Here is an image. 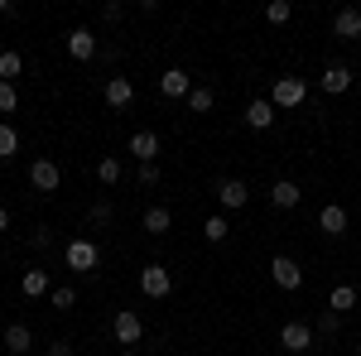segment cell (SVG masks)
<instances>
[{
  "instance_id": "cell-1",
  "label": "cell",
  "mask_w": 361,
  "mask_h": 356,
  "mask_svg": "<svg viewBox=\"0 0 361 356\" xmlns=\"http://www.w3.org/2000/svg\"><path fill=\"white\" fill-rule=\"evenodd\" d=\"M63 265H68L73 274H97L102 250H97V241H92V236H73V241L63 246Z\"/></svg>"
},
{
  "instance_id": "cell-2",
  "label": "cell",
  "mask_w": 361,
  "mask_h": 356,
  "mask_svg": "<svg viewBox=\"0 0 361 356\" xmlns=\"http://www.w3.org/2000/svg\"><path fill=\"white\" fill-rule=\"evenodd\" d=\"M308 102V82L304 78H275V87H270V106L275 111H294V106H304Z\"/></svg>"
},
{
  "instance_id": "cell-3",
  "label": "cell",
  "mask_w": 361,
  "mask_h": 356,
  "mask_svg": "<svg viewBox=\"0 0 361 356\" xmlns=\"http://www.w3.org/2000/svg\"><path fill=\"white\" fill-rule=\"evenodd\" d=\"M140 289H145V299H169V289H173V274H169V265L149 260V265L140 270Z\"/></svg>"
},
{
  "instance_id": "cell-4",
  "label": "cell",
  "mask_w": 361,
  "mask_h": 356,
  "mask_svg": "<svg viewBox=\"0 0 361 356\" xmlns=\"http://www.w3.org/2000/svg\"><path fill=\"white\" fill-rule=\"evenodd\" d=\"M111 332H116V342H121V347L130 352L140 337H145V323H140V313H135V308H121V313L111 318Z\"/></svg>"
},
{
  "instance_id": "cell-5",
  "label": "cell",
  "mask_w": 361,
  "mask_h": 356,
  "mask_svg": "<svg viewBox=\"0 0 361 356\" xmlns=\"http://www.w3.org/2000/svg\"><path fill=\"white\" fill-rule=\"evenodd\" d=\"M270 279H275L284 294L304 289V270H299V260H289V255H275V260H270Z\"/></svg>"
},
{
  "instance_id": "cell-6",
  "label": "cell",
  "mask_w": 361,
  "mask_h": 356,
  "mask_svg": "<svg viewBox=\"0 0 361 356\" xmlns=\"http://www.w3.org/2000/svg\"><path fill=\"white\" fill-rule=\"evenodd\" d=\"M279 347L289 356L313 352V328H308V323H284V328H279Z\"/></svg>"
},
{
  "instance_id": "cell-7",
  "label": "cell",
  "mask_w": 361,
  "mask_h": 356,
  "mask_svg": "<svg viewBox=\"0 0 361 356\" xmlns=\"http://www.w3.org/2000/svg\"><path fill=\"white\" fill-rule=\"evenodd\" d=\"M29 183H34V192H58L63 168H58L54 159H34V164H29Z\"/></svg>"
},
{
  "instance_id": "cell-8",
  "label": "cell",
  "mask_w": 361,
  "mask_h": 356,
  "mask_svg": "<svg viewBox=\"0 0 361 356\" xmlns=\"http://www.w3.org/2000/svg\"><path fill=\"white\" fill-rule=\"evenodd\" d=\"M188 92H193V78H188L183 68H164V73H159V97H169V102L183 97V102H188Z\"/></svg>"
},
{
  "instance_id": "cell-9",
  "label": "cell",
  "mask_w": 361,
  "mask_h": 356,
  "mask_svg": "<svg viewBox=\"0 0 361 356\" xmlns=\"http://www.w3.org/2000/svg\"><path fill=\"white\" fill-rule=\"evenodd\" d=\"M217 202H222L226 212H241V207L250 202V188L241 183V178H222V183H217Z\"/></svg>"
},
{
  "instance_id": "cell-10",
  "label": "cell",
  "mask_w": 361,
  "mask_h": 356,
  "mask_svg": "<svg viewBox=\"0 0 361 356\" xmlns=\"http://www.w3.org/2000/svg\"><path fill=\"white\" fill-rule=\"evenodd\" d=\"M130 159L154 164V159H159V135H154V130H135V135H130Z\"/></svg>"
},
{
  "instance_id": "cell-11",
  "label": "cell",
  "mask_w": 361,
  "mask_h": 356,
  "mask_svg": "<svg viewBox=\"0 0 361 356\" xmlns=\"http://www.w3.org/2000/svg\"><path fill=\"white\" fill-rule=\"evenodd\" d=\"M323 92H328V97L352 92V68H347V63H328V68H323Z\"/></svg>"
},
{
  "instance_id": "cell-12",
  "label": "cell",
  "mask_w": 361,
  "mask_h": 356,
  "mask_svg": "<svg viewBox=\"0 0 361 356\" xmlns=\"http://www.w3.org/2000/svg\"><path fill=\"white\" fill-rule=\"evenodd\" d=\"M333 34L337 39H361V10L357 5H342L333 15Z\"/></svg>"
},
{
  "instance_id": "cell-13",
  "label": "cell",
  "mask_w": 361,
  "mask_h": 356,
  "mask_svg": "<svg viewBox=\"0 0 361 356\" xmlns=\"http://www.w3.org/2000/svg\"><path fill=\"white\" fill-rule=\"evenodd\" d=\"M318 231H323V236H347V207L328 202V207L318 212Z\"/></svg>"
},
{
  "instance_id": "cell-14",
  "label": "cell",
  "mask_w": 361,
  "mask_h": 356,
  "mask_svg": "<svg viewBox=\"0 0 361 356\" xmlns=\"http://www.w3.org/2000/svg\"><path fill=\"white\" fill-rule=\"evenodd\" d=\"M130 102H135V82L130 78H106V106L126 111Z\"/></svg>"
},
{
  "instance_id": "cell-15",
  "label": "cell",
  "mask_w": 361,
  "mask_h": 356,
  "mask_svg": "<svg viewBox=\"0 0 361 356\" xmlns=\"http://www.w3.org/2000/svg\"><path fill=\"white\" fill-rule=\"evenodd\" d=\"M246 125L250 130H270L275 125V106H270V97H255L246 106Z\"/></svg>"
},
{
  "instance_id": "cell-16",
  "label": "cell",
  "mask_w": 361,
  "mask_h": 356,
  "mask_svg": "<svg viewBox=\"0 0 361 356\" xmlns=\"http://www.w3.org/2000/svg\"><path fill=\"white\" fill-rule=\"evenodd\" d=\"M299 197H304V188H299V183H289V178H279L275 188H270V202H275L279 212H289V207H299Z\"/></svg>"
},
{
  "instance_id": "cell-17",
  "label": "cell",
  "mask_w": 361,
  "mask_h": 356,
  "mask_svg": "<svg viewBox=\"0 0 361 356\" xmlns=\"http://www.w3.org/2000/svg\"><path fill=\"white\" fill-rule=\"evenodd\" d=\"M68 54L78 58V63H87V58L97 54V39H92V29H73V34H68Z\"/></svg>"
},
{
  "instance_id": "cell-18",
  "label": "cell",
  "mask_w": 361,
  "mask_h": 356,
  "mask_svg": "<svg viewBox=\"0 0 361 356\" xmlns=\"http://www.w3.org/2000/svg\"><path fill=\"white\" fill-rule=\"evenodd\" d=\"M5 347H10V352H15V356L34 352V332H29L25 323H10V328H5Z\"/></svg>"
},
{
  "instance_id": "cell-19",
  "label": "cell",
  "mask_w": 361,
  "mask_h": 356,
  "mask_svg": "<svg viewBox=\"0 0 361 356\" xmlns=\"http://www.w3.org/2000/svg\"><path fill=\"white\" fill-rule=\"evenodd\" d=\"M328 308H333L337 318H342V313H352V308H357V289H352V284H337L333 294H328Z\"/></svg>"
},
{
  "instance_id": "cell-20",
  "label": "cell",
  "mask_w": 361,
  "mask_h": 356,
  "mask_svg": "<svg viewBox=\"0 0 361 356\" xmlns=\"http://www.w3.org/2000/svg\"><path fill=\"white\" fill-rule=\"evenodd\" d=\"M169 226H173V212H169V207H149V212H145V231H149V236H169Z\"/></svg>"
},
{
  "instance_id": "cell-21",
  "label": "cell",
  "mask_w": 361,
  "mask_h": 356,
  "mask_svg": "<svg viewBox=\"0 0 361 356\" xmlns=\"http://www.w3.org/2000/svg\"><path fill=\"white\" fill-rule=\"evenodd\" d=\"M20 289H25V299H39V294H49V270H25Z\"/></svg>"
},
{
  "instance_id": "cell-22",
  "label": "cell",
  "mask_w": 361,
  "mask_h": 356,
  "mask_svg": "<svg viewBox=\"0 0 361 356\" xmlns=\"http://www.w3.org/2000/svg\"><path fill=\"white\" fill-rule=\"evenodd\" d=\"M20 73H25V58L15 54V49H5V54H0V82H15Z\"/></svg>"
},
{
  "instance_id": "cell-23",
  "label": "cell",
  "mask_w": 361,
  "mask_h": 356,
  "mask_svg": "<svg viewBox=\"0 0 361 356\" xmlns=\"http://www.w3.org/2000/svg\"><path fill=\"white\" fill-rule=\"evenodd\" d=\"M20 154V130L10 121H0V159H15Z\"/></svg>"
},
{
  "instance_id": "cell-24",
  "label": "cell",
  "mask_w": 361,
  "mask_h": 356,
  "mask_svg": "<svg viewBox=\"0 0 361 356\" xmlns=\"http://www.w3.org/2000/svg\"><path fill=\"white\" fill-rule=\"evenodd\" d=\"M121 173H126V168H121V159H116V154H106V159H97V178H102L106 188H116V183H121Z\"/></svg>"
},
{
  "instance_id": "cell-25",
  "label": "cell",
  "mask_w": 361,
  "mask_h": 356,
  "mask_svg": "<svg viewBox=\"0 0 361 356\" xmlns=\"http://www.w3.org/2000/svg\"><path fill=\"white\" fill-rule=\"evenodd\" d=\"M265 20H270V25H289V20H294V5H289V0H270V5H265Z\"/></svg>"
},
{
  "instance_id": "cell-26",
  "label": "cell",
  "mask_w": 361,
  "mask_h": 356,
  "mask_svg": "<svg viewBox=\"0 0 361 356\" xmlns=\"http://www.w3.org/2000/svg\"><path fill=\"white\" fill-rule=\"evenodd\" d=\"M212 102H217V97H212V87H193V92H188V111H197V116H202V111H212Z\"/></svg>"
},
{
  "instance_id": "cell-27",
  "label": "cell",
  "mask_w": 361,
  "mask_h": 356,
  "mask_svg": "<svg viewBox=\"0 0 361 356\" xmlns=\"http://www.w3.org/2000/svg\"><path fill=\"white\" fill-rule=\"evenodd\" d=\"M337 328H342V318H337L333 308H328V313H318V323H313V337H337Z\"/></svg>"
},
{
  "instance_id": "cell-28",
  "label": "cell",
  "mask_w": 361,
  "mask_h": 356,
  "mask_svg": "<svg viewBox=\"0 0 361 356\" xmlns=\"http://www.w3.org/2000/svg\"><path fill=\"white\" fill-rule=\"evenodd\" d=\"M111 217H116V207L106 202V197H97V202H92V212H87V221H92V226H106Z\"/></svg>"
},
{
  "instance_id": "cell-29",
  "label": "cell",
  "mask_w": 361,
  "mask_h": 356,
  "mask_svg": "<svg viewBox=\"0 0 361 356\" xmlns=\"http://www.w3.org/2000/svg\"><path fill=\"white\" fill-rule=\"evenodd\" d=\"M202 236H207V241H226V236H231V221H226V217H207Z\"/></svg>"
},
{
  "instance_id": "cell-30",
  "label": "cell",
  "mask_w": 361,
  "mask_h": 356,
  "mask_svg": "<svg viewBox=\"0 0 361 356\" xmlns=\"http://www.w3.org/2000/svg\"><path fill=\"white\" fill-rule=\"evenodd\" d=\"M15 106H20V87H15V82H0V116H10Z\"/></svg>"
},
{
  "instance_id": "cell-31",
  "label": "cell",
  "mask_w": 361,
  "mask_h": 356,
  "mask_svg": "<svg viewBox=\"0 0 361 356\" xmlns=\"http://www.w3.org/2000/svg\"><path fill=\"white\" fill-rule=\"evenodd\" d=\"M29 246H34V250H49V246H54V231H49V226H34V231H29Z\"/></svg>"
},
{
  "instance_id": "cell-32",
  "label": "cell",
  "mask_w": 361,
  "mask_h": 356,
  "mask_svg": "<svg viewBox=\"0 0 361 356\" xmlns=\"http://www.w3.org/2000/svg\"><path fill=\"white\" fill-rule=\"evenodd\" d=\"M73 303H78V294H73L68 284H58L54 289V308H73Z\"/></svg>"
},
{
  "instance_id": "cell-33",
  "label": "cell",
  "mask_w": 361,
  "mask_h": 356,
  "mask_svg": "<svg viewBox=\"0 0 361 356\" xmlns=\"http://www.w3.org/2000/svg\"><path fill=\"white\" fill-rule=\"evenodd\" d=\"M140 183L154 188V183H159V164H140Z\"/></svg>"
},
{
  "instance_id": "cell-34",
  "label": "cell",
  "mask_w": 361,
  "mask_h": 356,
  "mask_svg": "<svg viewBox=\"0 0 361 356\" xmlns=\"http://www.w3.org/2000/svg\"><path fill=\"white\" fill-rule=\"evenodd\" d=\"M121 15H126V5H102V20H111V25H116Z\"/></svg>"
},
{
  "instance_id": "cell-35",
  "label": "cell",
  "mask_w": 361,
  "mask_h": 356,
  "mask_svg": "<svg viewBox=\"0 0 361 356\" xmlns=\"http://www.w3.org/2000/svg\"><path fill=\"white\" fill-rule=\"evenodd\" d=\"M44 356H73V342H54V347H49Z\"/></svg>"
},
{
  "instance_id": "cell-36",
  "label": "cell",
  "mask_w": 361,
  "mask_h": 356,
  "mask_svg": "<svg viewBox=\"0 0 361 356\" xmlns=\"http://www.w3.org/2000/svg\"><path fill=\"white\" fill-rule=\"evenodd\" d=\"M0 231H10V212L5 207H0Z\"/></svg>"
},
{
  "instance_id": "cell-37",
  "label": "cell",
  "mask_w": 361,
  "mask_h": 356,
  "mask_svg": "<svg viewBox=\"0 0 361 356\" xmlns=\"http://www.w3.org/2000/svg\"><path fill=\"white\" fill-rule=\"evenodd\" d=\"M0 15H10V5H5V0H0Z\"/></svg>"
},
{
  "instance_id": "cell-38",
  "label": "cell",
  "mask_w": 361,
  "mask_h": 356,
  "mask_svg": "<svg viewBox=\"0 0 361 356\" xmlns=\"http://www.w3.org/2000/svg\"><path fill=\"white\" fill-rule=\"evenodd\" d=\"M126 356H140V352H126Z\"/></svg>"
},
{
  "instance_id": "cell-39",
  "label": "cell",
  "mask_w": 361,
  "mask_h": 356,
  "mask_svg": "<svg viewBox=\"0 0 361 356\" xmlns=\"http://www.w3.org/2000/svg\"><path fill=\"white\" fill-rule=\"evenodd\" d=\"M357 356H361V347H357Z\"/></svg>"
},
{
  "instance_id": "cell-40",
  "label": "cell",
  "mask_w": 361,
  "mask_h": 356,
  "mask_svg": "<svg viewBox=\"0 0 361 356\" xmlns=\"http://www.w3.org/2000/svg\"><path fill=\"white\" fill-rule=\"evenodd\" d=\"M357 44H361V39H357Z\"/></svg>"
}]
</instances>
